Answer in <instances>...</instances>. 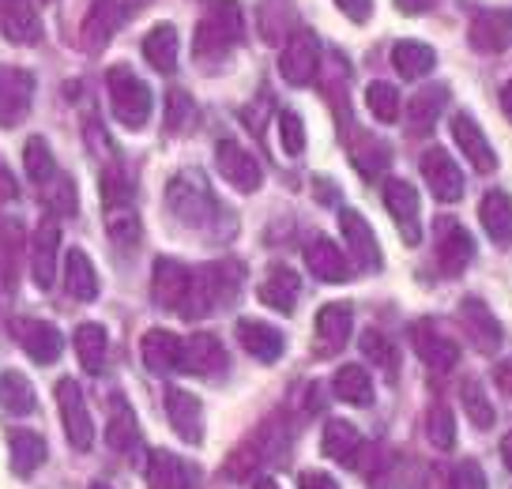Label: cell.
I'll return each instance as SVG.
<instances>
[{
  "label": "cell",
  "mask_w": 512,
  "mask_h": 489,
  "mask_svg": "<svg viewBox=\"0 0 512 489\" xmlns=\"http://www.w3.org/2000/svg\"><path fill=\"white\" fill-rule=\"evenodd\" d=\"M241 34H245V16H241L238 0H211L208 16L196 23L192 53H196V61L204 64L223 61L226 53L241 42Z\"/></svg>",
  "instance_id": "cell-1"
},
{
  "label": "cell",
  "mask_w": 512,
  "mask_h": 489,
  "mask_svg": "<svg viewBox=\"0 0 512 489\" xmlns=\"http://www.w3.org/2000/svg\"><path fill=\"white\" fill-rule=\"evenodd\" d=\"M241 286V268L238 264H208V268L192 271L189 298L181 305V316H208L211 309H219L238 294Z\"/></svg>",
  "instance_id": "cell-2"
},
{
  "label": "cell",
  "mask_w": 512,
  "mask_h": 489,
  "mask_svg": "<svg viewBox=\"0 0 512 489\" xmlns=\"http://www.w3.org/2000/svg\"><path fill=\"white\" fill-rule=\"evenodd\" d=\"M215 196H211L208 177L200 170H185V174L170 177L166 185V211L185 226H204L215 215Z\"/></svg>",
  "instance_id": "cell-3"
},
{
  "label": "cell",
  "mask_w": 512,
  "mask_h": 489,
  "mask_svg": "<svg viewBox=\"0 0 512 489\" xmlns=\"http://www.w3.org/2000/svg\"><path fill=\"white\" fill-rule=\"evenodd\" d=\"M106 87H110V106H113V117L121 121L125 128H144L147 117H151V87H147L144 79L136 76L132 68L125 64H117L106 72Z\"/></svg>",
  "instance_id": "cell-4"
},
{
  "label": "cell",
  "mask_w": 512,
  "mask_h": 489,
  "mask_svg": "<svg viewBox=\"0 0 512 489\" xmlns=\"http://www.w3.org/2000/svg\"><path fill=\"white\" fill-rule=\"evenodd\" d=\"M57 407H61V422L64 433H68V444L76 452H87L95 444V422H91V411H87V399H83V388L72 377L57 380Z\"/></svg>",
  "instance_id": "cell-5"
},
{
  "label": "cell",
  "mask_w": 512,
  "mask_h": 489,
  "mask_svg": "<svg viewBox=\"0 0 512 489\" xmlns=\"http://www.w3.org/2000/svg\"><path fill=\"white\" fill-rule=\"evenodd\" d=\"M31 102H34V76L27 68L4 64L0 68V125L4 128L19 125L31 113Z\"/></svg>",
  "instance_id": "cell-6"
},
{
  "label": "cell",
  "mask_w": 512,
  "mask_h": 489,
  "mask_svg": "<svg viewBox=\"0 0 512 489\" xmlns=\"http://www.w3.org/2000/svg\"><path fill=\"white\" fill-rule=\"evenodd\" d=\"M215 166H219V174L226 177V185H234L238 192H256L264 185L260 162L234 140H223L215 147Z\"/></svg>",
  "instance_id": "cell-7"
},
{
  "label": "cell",
  "mask_w": 512,
  "mask_h": 489,
  "mask_svg": "<svg viewBox=\"0 0 512 489\" xmlns=\"http://www.w3.org/2000/svg\"><path fill=\"white\" fill-rule=\"evenodd\" d=\"M12 335H16V343L23 347V354H27L31 362L53 365L61 358L64 339L53 324H46V320H12Z\"/></svg>",
  "instance_id": "cell-8"
},
{
  "label": "cell",
  "mask_w": 512,
  "mask_h": 489,
  "mask_svg": "<svg viewBox=\"0 0 512 489\" xmlns=\"http://www.w3.org/2000/svg\"><path fill=\"white\" fill-rule=\"evenodd\" d=\"M422 177H426V185H430V192L441 204H456L464 196V174L452 162V155L441 151V147H430L422 155Z\"/></svg>",
  "instance_id": "cell-9"
},
{
  "label": "cell",
  "mask_w": 512,
  "mask_h": 489,
  "mask_svg": "<svg viewBox=\"0 0 512 489\" xmlns=\"http://www.w3.org/2000/svg\"><path fill=\"white\" fill-rule=\"evenodd\" d=\"M0 34L12 46H38L42 42V16L31 0H0Z\"/></svg>",
  "instance_id": "cell-10"
},
{
  "label": "cell",
  "mask_w": 512,
  "mask_h": 489,
  "mask_svg": "<svg viewBox=\"0 0 512 489\" xmlns=\"http://www.w3.org/2000/svg\"><path fill=\"white\" fill-rule=\"evenodd\" d=\"M189 286H192V271L185 264H177L170 256H159L155 260V275H151V298L159 301L162 309H177L189 298Z\"/></svg>",
  "instance_id": "cell-11"
},
{
  "label": "cell",
  "mask_w": 512,
  "mask_h": 489,
  "mask_svg": "<svg viewBox=\"0 0 512 489\" xmlns=\"http://www.w3.org/2000/svg\"><path fill=\"white\" fill-rule=\"evenodd\" d=\"M452 140L456 147L467 155V162L479 170V174H494L497 170V155L490 140H486V132L475 125V117L471 113H452Z\"/></svg>",
  "instance_id": "cell-12"
},
{
  "label": "cell",
  "mask_w": 512,
  "mask_h": 489,
  "mask_svg": "<svg viewBox=\"0 0 512 489\" xmlns=\"http://www.w3.org/2000/svg\"><path fill=\"white\" fill-rule=\"evenodd\" d=\"M166 414H170V426L185 444L204 441V403L185 388H170L166 392Z\"/></svg>",
  "instance_id": "cell-13"
},
{
  "label": "cell",
  "mask_w": 512,
  "mask_h": 489,
  "mask_svg": "<svg viewBox=\"0 0 512 489\" xmlns=\"http://www.w3.org/2000/svg\"><path fill=\"white\" fill-rule=\"evenodd\" d=\"M411 339H415L418 358L430 365L433 373H448V369H456V362H460V347H456V339H448L433 320L415 324Z\"/></svg>",
  "instance_id": "cell-14"
},
{
  "label": "cell",
  "mask_w": 512,
  "mask_h": 489,
  "mask_svg": "<svg viewBox=\"0 0 512 489\" xmlns=\"http://www.w3.org/2000/svg\"><path fill=\"white\" fill-rule=\"evenodd\" d=\"M339 226H343V237H347V245H351L354 260L366 271H381V264H384L381 245H377V234H373V226L366 222V215L343 207V211H339Z\"/></svg>",
  "instance_id": "cell-15"
},
{
  "label": "cell",
  "mask_w": 512,
  "mask_h": 489,
  "mask_svg": "<svg viewBox=\"0 0 512 489\" xmlns=\"http://www.w3.org/2000/svg\"><path fill=\"white\" fill-rule=\"evenodd\" d=\"M471 46L479 53H505L512 46V12L509 8H490L471 19Z\"/></svg>",
  "instance_id": "cell-16"
},
{
  "label": "cell",
  "mask_w": 512,
  "mask_h": 489,
  "mask_svg": "<svg viewBox=\"0 0 512 489\" xmlns=\"http://www.w3.org/2000/svg\"><path fill=\"white\" fill-rule=\"evenodd\" d=\"M384 207H388V215H392L396 226H400L403 241H407V245H418L422 230H418V192H415V185H407V181H400V177H392V181L384 185Z\"/></svg>",
  "instance_id": "cell-17"
},
{
  "label": "cell",
  "mask_w": 512,
  "mask_h": 489,
  "mask_svg": "<svg viewBox=\"0 0 512 489\" xmlns=\"http://www.w3.org/2000/svg\"><path fill=\"white\" fill-rule=\"evenodd\" d=\"M57 253H61V226L42 222L31 237V275L38 290H49L57 279Z\"/></svg>",
  "instance_id": "cell-18"
},
{
  "label": "cell",
  "mask_w": 512,
  "mask_h": 489,
  "mask_svg": "<svg viewBox=\"0 0 512 489\" xmlns=\"http://www.w3.org/2000/svg\"><path fill=\"white\" fill-rule=\"evenodd\" d=\"M177 369H185L192 377H211V373H223L226 369V350L223 343L215 339V335L200 332L185 339L181 343V365Z\"/></svg>",
  "instance_id": "cell-19"
},
{
  "label": "cell",
  "mask_w": 512,
  "mask_h": 489,
  "mask_svg": "<svg viewBox=\"0 0 512 489\" xmlns=\"http://www.w3.org/2000/svg\"><path fill=\"white\" fill-rule=\"evenodd\" d=\"M238 343L245 347V354H253L256 362L272 365L283 358L287 335L272 324H264V320H238Z\"/></svg>",
  "instance_id": "cell-20"
},
{
  "label": "cell",
  "mask_w": 512,
  "mask_h": 489,
  "mask_svg": "<svg viewBox=\"0 0 512 489\" xmlns=\"http://www.w3.org/2000/svg\"><path fill=\"white\" fill-rule=\"evenodd\" d=\"M279 72H283L290 87L313 83V76H317V42H313V34H294L290 38L283 57H279Z\"/></svg>",
  "instance_id": "cell-21"
},
{
  "label": "cell",
  "mask_w": 512,
  "mask_h": 489,
  "mask_svg": "<svg viewBox=\"0 0 512 489\" xmlns=\"http://www.w3.org/2000/svg\"><path fill=\"white\" fill-rule=\"evenodd\" d=\"M460 324H464V332L471 335V343L479 350H486V354H494L497 347H501V324H497V316L482 305L479 298H464V305H460Z\"/></svg>",
  "instance_id": "cell-22"
},
{
  "label": "cell",
  "mask_w": 512,
  "mask_h": 489,
  "mask_svg": "<svg viewBox=\"0 0 512 489\" xmlns=\"http://www.w3.org/2000/svg\"><path fill=\"white\" fill-rule=\"evenodd\" d=\"M298 294H302V279H298V271L283 268V264L268 271V275H264V283H260V290H256V298L264 301L268 309H275V313H283V316L294 313Z\"/></svg>",
  "instance_id": "cell-23"
},
{
  "label": "cell",
  "mask_w": 512,
  "mask_h": 489,
  "mask_svg": "<svg viewBox=\"0 0 512 489\" xmlns=\"http://www.w3.org/2000/svg\"><path fill=\"white\" fill-rule=\"evenodd\" d=\"M305 264H309V271L317 275L320 283H347V279H351V260H347V253L339 249L336 241H328V237H317V241L309 245Z\"/></svg>",
  "instance_id": "cell-24"
},
{
  "label": "cell",
  "mask_w": 512,
  "mask_h": 489,
  "mask_svg": "<svg viewBox=\"0 0 512 489\" xmlns=\"http://www.w3.org/2000/svg\"><path fill=\"white\" fill-rule=\"evenodd\" d=\"M351 328H354L351 305H343V301L324 305V309L317 313V343H320V350H324V354L343 350V347H347V339H351Z\"/></svg>",
  "instance_id": "cell-25"
},
{
  "label": "cell",
  "mask_w": 512,
  "mask_h": 489,
  "mask_svg": "<svg viewBox=\"0 0 512 489\" xmlns=\"http://www.w3.org/2000/svg\"><path fill=\"white\" fill-rule=\"evenodd\" d=\"M471 256H475V241L467 234L464 226H456V222H445L441 226V241H437V264L445 275H460V271L471 264Z\"/></svg>",
  "instance_id": "cell-26"
},
{
  "label": "cell",
  "mask_w": 512,
  "mask_h": 489,
  "mask_svg": "<svg viewBox=\"0 0 512 489\" xmlns=\"http://www.w3.org/2000/svg\"><path fill=\"white\" fill-rule=\"evenodd\" d=\"M140 354H144V365L151 373H174L181 365V339L166 328H151L140 339Z\"/></svg>",
  "instance_id": "cell-27"
},
{
  "label": "cell",
  "mask_w": 512,
  "mask_h": 489,
  "mask_svg": "<svg viewBox=\"0 0 512 489\" xmlns=\"http://www.w3.org/2000/svg\"><path fill=\"white\" fill-rule=\"evenodd\" d=\"M479 219H482V230L490 234L494 245H509L512 241V196L509 192H486L479 204Z\"/></svg>",
  "instance_id": "cell-28"
},
{
  "label": "cell",
  "mask_w": 512,
  "mask_h": 489,
  "mask_svg": "<svg viewBox=\"0 0 512 489\" xmlns=\"http://www.w3.org/2000/svg\"><path fill=\"white\" fill-rule=\"evenodd\" d=\"M121 23H125V12H121L117 0H95V8L83 19V46L87 49L106 46Z\"/></svg>",
  "instance_id": "cell-29"
},
{
  "label": "cell",
  "mask_w": 512,
  "mask_h": 489,
  "mask_svg": "<svg viewBox=\"0 0 512 489\" xmlns=\"http://www.w3.org/2000/svg\"><path fill=\"white\" fill-rule=\"evenodd\" d=\"M147 489H192V467L174 452H151L147 463Z\"/></svg>",
  "instance_id": "cell-30"
},
{
  "label": "cell",
  "mask_w": 512,
  "mask_h": 489,
  "mask_svg": "<svg viewBox=\"0 0 512 489\" xmlns=\"http://www.w3.org/2000/svg\"><path fill=\"white\" fill-rule=\"evenodd\" d=\"M64 290L76 301H95L98 298V271L91 264V256L83 249H72L64 256Z\"/></svg>",
  "instance_id": "cell-31"
},
{
  "label": "cell",
  "mask_w": 512,
  "mask_h": 489,
  "mask_svg": "<svg viewBox=\"0 0 512 489\" xmlns=\"http://www.w3.org/2000/svg\"><path fill=\"white\" fill-rule=\"evenodd\" d=\"M8 448H12V471H16L19 478L34 474L49 456L46 441H42L38 433H31V429H16V433L8 437Z\"/></svg>",
  "instance_id": "cell-32"
},
{
  "label": "cell",
  "mask_w": 512,
  "mask_h": 489,
  "mask_svg": "<svg viewBox=\"0 0 512 489\" xmlns=\"http://www.w3.org/2000/svg\"><path fill=\"white\" fill-rule=\"evenodd\" d=\"M392 64L403 79H422L426 72H433L437 64V53H433L426 42H415V38H403L392 46Z\"/></svg>",
  "instance_id": "cell-33"
},
{
  "label": "cell",
  "mask_w": 512,
  "mask_h": 489,
  "mask_svg": "<svg viewBox=\"0 0 512 489\" xmlns=\"http://www.w3.org/2000/svg\"><path fill=\"white\" fill-rule=\"evenodd\" d=\"M144 57L147 64L162 72V76H170L177 68V31L170 23H159V27H151L144 38Z\"/></svg>",
  "instance_id": "cell-34"
},
{
  "label": "cell",
  "mask_w": 512,
  "mask_h": 489,
  "mask_svg": "<svg viewBox=\"0 0 512 489\" xmlns=\"http://www.w3.org/2000/svg\"><path fill=\"white\" fill-rule=\"evenodd\" d=\"M332 392H336L343 403H351V407H373V399H377L373 380H369V373L362 365H343L336 373V380H332Z\"/></svg>",
  "instance_id": "cell-35"
},
{
  "label": "cell",
  "mask_w": 512,
  "mask_h": 489,
  "mask_svg": "<svg viewBox=\"0 0 512 489\" xmlns=\"http://www.w3.org/2000/svg\"><path fill=\"white\" fill-rule=\"evenodd\" d=\"M76 354H80V365L87 373H102L106 369V350H110V335L102 324H80L76 328Z\"/></svg>",
  "instance_id": "cell-36"
},
{
  "label": "cell",
  "mask_w": 512,
  "mask_h": 489,
  "mask_svg": "<svg viewBox=\"0 0 512 489\" xmlns=\"http://www.w3.org/2000/svg\"><path fill=\"white\" fill-rule=\"evenodd\" d=\"M324 456L336 459V463H347L351 467L354 456H358V448H362V433L351 426V422H339V418H332L328 426H324Z\"/></svg>",
  "instance_id": "cell-37"
},
{
  "label": "cell",
  "mask_w": 512,
  "mask_h": 489,
  "mask_svg": "<svg viewBox=\"0 0 512 489\" xmlns=\"http://www.w3.org/2000/svg\"><path fill=\"white\" fill-rule=\"evenodd\" d=\"M445 102H448V87L445 83H433V87H422L415 98H411V106H407V121H411V128H433V121L445 113Z\"/></svg>",
  "instance_id": "cell-38"
},
{
  "label": "cell",
  "mask_w": 512,
  "mask_h": 489,
  "mask_svg": "<svg viewBox=\"0 0 512 489\" xmlns=\"http://www.w3.org/2000/svg\"><path fill=\"white\" fill-rule=\"evenodd\" d=\"M0 407L8 414H31L38 407V395H34V384L23 373L8 369L0 373Z\"/></svg>",
  "instance_id": "cell-39"
},
{
  "label": "cell",
  "mask_w": 512,
  "mask_h": 489,
  "mask_svg": "<svg viewBox=\"0 0 512 489\" xmlns=\"http://www.w3.org/2000/svg\"><path fill=\"white\" fill-rule=\"evenodd\" d=\"M106 441L113 452H132L140 444V426H136V414L128 411L125 399H113V418L106 429Z\"/></svg>",
  "instance_id": "cell-40"
},
{
  "label": "cell",
  "mask_w": 512,
  "mask_h": 489,
  "mask_svg": "<svg viewBox=\"0 0 512 489\" xmlns=\"http://www.w3.org/2000/svg\"><path fill=\"white\" fill-rule=\"evenodd\" d=\"M23 166H27V177L34 185H49L57 177V162H53V151L42 136H31L27 147H23Z\"/></svg>",
  "instance_id": "cell-41"
},
{
  "label": "cell",
  "mask_w": 512,
  "mask_h": 489,
  "mask_svg": "<svg viewBox=\"0 0 512 489\" xmlns=\"http://www.w3.org/2000/svg\"><path fill=\"white\" fill-rule=\"evenodd\" d=\"M106 230L117 245H136L140 241V215H136V207L132 204H113L106 207Z\"/></svg>",
  "instance_id": "cell-42"
},
{
  "label": "cell",
  "mask_w": 512,
  "mask_h": 489,
  "mask_svg": "<svg viewBox=\"0 0 512 489\" xmlns=\"http://www.w3.org/2000/svg\"><path fill=\"white\" fill-rule=\"evenodd\" d=\"M366 106L381 125L400 121V91H396L392 83H384V79H377V83H369L366 87Z\"/></svg>",
  "instance_id": "cell-43"
},
{
  "label": "cell",
  "mask_w": 512,
  "mask_h": 489,
  "mask_svg": "<svg viewBox=\"0 0 512 489\" xmlns=\"http://www.w3.org/2000/svg\"><path fill=\"white\" fill-rule=\"evenodd\" d=\"M460 399H464V411H467V418H471V426H475V429H490L497 422L494 403H490V395L482 392L479 380H467L464 392H460Z\"/></svg>",
  "instance_id": "cell-44"
},
{
  "label": "cell",
  "mask_w": 512,
  "mask_h": 489,
  "mask_svg": "<svg viewBox=\"0 0 512 489\" xmlns=\"http://www.w3.org/2000/svg\"><path fill=\"white\" fill-rule=\"evenodd\" d=\"M426 437L437 452H448L452 444H456V418L448 407H433L430 418H426Z\"/></svg>",
  "instance_id": "cell-45"
},
{
  "label": "cell",
  "mask_w": 512,
  "mask_h": 489,
  "mask_svg": "<svg viewBox=\"0 0 512 489\" xmlns=\"http://www.w3.org/2000/svg\"><path fill=\"white\" fill-rule=\"evenodd\" d=\"M388 162H392V151L381 140H362V147L354 151V166H358L362 177H377Z\"/></svg>",
  "instance_id": "cell-46"
},
{
  "label": "cell",
  "mask_w": 512,
  "mask_h": 489,
  "mask_svg": "<svg viewBox=\"0 0 512 489\" xmlns=\"http://www.w3.org/2000/svg\"><path fill=\"white\" fill-rule=\"evenodd\" d=\"M279 140H283V151H287L290 158H298L305 151V125L294 110L279 113Z\"/></svg>",
  "instance_id": "cell-47"
},
{
  "label": "cell",
  "mask_w": 512,
  "mask_h": 489,
  "mask_svg": "<svg viewBox=\"0 0 512 489\" xmlns=\"http://www.w3.org/2000/svg\"><path fill=\"white\" fill-rule=\"evenodd\" d=\"M192 125V98L185 91H170L166 98V132H181Z\"/></svg>",
  "instance_id": "cell-48"
},
{
  "label": "cell",
  "mask_w": 512,
  "mask_h": 489,
  "mask_svg": "<svg viewBox=\"0 0 512 489\" xmlns=\"http://www.w3.org/2000/svg\"><path fill=\"white\" fill-rule=\"evenodd\" d=\"M362 354H366L369 362L384 365V369L396 365V350H392V343L381 332H362Z\"/></svg>",
  "instance_id": "cell-49"
},
{
  "label": "cell",
  "mask_w": 512,
  "mask_h": 489,
  "mask_svg": "<svg viewBox=\"0 0 512 489\" xmlns=\"http://www.w3.org/2000/svg\"><path fill=\"white\" fill-rule=\"evenodd\" d=\"M448 489H490V482H486V471H482L475 459H464V463L452 471Z\"/></svg>",
  "instance_id": "cell-50"
},
{
  "label": "cell",
  "mask_w": 512,
  "mask_h": 489,
  "mask_svg": "<svg viewBox=\"0 0 512 489\" xmlns=\"http://www.w3.org/2000/svg\"><path fill=\"white\" fill-rule=\"evenodd\" d=\"M53 181H57V189L49 192V207L61 211V215H72L76 211V189H72V181L68 177H53Z\"/></svg>",
  "instance_id": "cell-51"
},
{
  "label": "cell",
  "mask_w": 512,
  "mask_h": 489,
  "mask_svg": "<svg viewBox=\"0 0 512 489\" xmlns=\"http://www.w3.org/2000/svg\"><path fill=\"white\" fill-rule=\"evenodd\" d=\"M336 4L351 23H366L369 12H373V0H336Z\"/></svg>",
  "instance_id": "cell-52"
},
{
  "label": "cell",
  "mask_w": 512,
  "mask_h": 489,
  "mask_svg": "<svg viewBox=\"0 0 512 489\" xmlns=\"http://www.w3.org/2000/svg\"><path fill=\"white\" fill-rule=\"evenodd\" d=\"M298 489H339V482L332 478V474H324V471H302V478H298Z\"/></svg>",
  "instance_id": "cell-53"
},
{
  "label": "cell",
  "mask_w": 512,
  "mask_h": 489,
  "mask_svg": "<svg viewBox=\"0 0 512 489\" xmlns=\"http://www.w3.org/2000/svg\"><path fill=\"white\" fill-rule=\"evenodd\" d=\"M23 230H19V222L12 219H0V249H16Z\"/></svg>",
  "instance_id": "cell-54"
},
{
  "label": "cell",
  "mask_w": 512,
  "mask_h": 489,
  "mask_svg": "<svg viewBox=\"0 0 512 489\" xmlns=\"http://www.w3.org/2000/svg\"><path fill=\"white\" fill-rule=\"evenodd\" d=\"M19 196V185H16V177L8 174L4 166H0V204H12Z\"/></svg>",
  "instance_id": "cell-55"
},
{
  "label": "cell",
  "mask_w": 512,
  "mask_h": 489,
  "mask_svg": "<svg viewBox=\"0 0 512 489\" xmlns=\"http://www.w3.org/2000/svg\"><path fill=\"white\" fill-rule=\"evenodd\" d=\"M396 4H400V12H407V16H418V12L430 8V0H396Z\"/></svg>",
  "instance_id": "cell-56"
},
{
  "label": "cell",
  "mask_w": 512,
  "mask_h": 489,
  "mask_svg": "<svg viewBox=\"0 0 512 489\" xmlns=\"http://www.w3.org/2000/svg\"><path fill=\"white\" fill-rule=\"evenodd\" d=\"M497 384H501V392L512 399V365H501V369H497Z\"/></svg>",
  "instance_id": "cell-57"
},
{
  "label": "cell",
  "mask_w": 512,
  "mask_h": 489,
  "mask_svg": "<svg viewBox=\"0 0 512 489\" xmlns=\"http://www.w3.org/2000/svg\"><path fill=\"white\" fill-rule=\"evenodd\" d=\"M501 110H505V117L512 121V79L501 87Z\"/></svg>",
  "instance_id": "cell-58"
},
{
  "label": "cell",
  "mask_w": 512,
  "mask_h": 489,
  "mask_svg": "<svg viewBox=\"0 0 512 489\" xmlns=\"http://www.w3.org/2000/svg\"><path fill=\"white\" fill-rule=\"evenodd\" d=\"M501 459H505V467L512 471V433H505V441H501Z\"/></svg>",
  "instance_id": "cell-59"
},
{
  "label": "cell",
  "mask_w": 512,
  "mask_h": 489,
  "mask_svg": "<svg viewBox=\"0 0 512 489\" xmlns=\"http://www.w3.org/2000/svg\"><path fill=\"white\" fill-rule=\"evenodd\" d=\"M253 489H279V482H275V478H260Z\"/></svg>",
  "instance_id": "cell-60"
},
{
  "label": "cell",
  "mask_w": 512,
  "mask_h": 489,
  "mask_svg": "<svg viewBox=\"0 0 512 489\" xmlns=\"http://www.w3.org/2000/svg\"><path fill=\"white\" fill-rule=\"evenodd\" d=\"M91 489H110V486H106V482H95V486H91Z\"/></svg>",
  "instance_id": "cell-61"
}]
</instances>
